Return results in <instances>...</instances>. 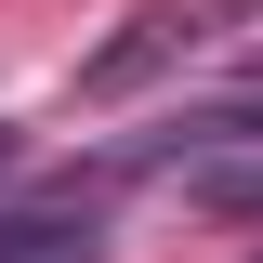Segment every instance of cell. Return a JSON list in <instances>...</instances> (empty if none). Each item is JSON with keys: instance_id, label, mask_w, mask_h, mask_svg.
<instances>
[{"instance_id": "obj_4", "label": "cell", "mask_w": 263, "mask_h": 263, "mask_svg": "<svg viewBox=\"0 0 263 263\" xmlns=\"http://www.w3.org/2000/svg\"><path fill=\"white\" fill-rule=\"evenodd\" d=\"M13 171H27V132H0V184H13Z\"/></svg>"}, {"instance_id": "obj_1", "label": "cell", "mask_w": 263, "mask_h": 263, "mask_svg": "<svg viewBox=\"0 0 263 263\" xmlns=\"http://www.w3.org/2000/svg\"><path fill=\"white\" fill-rule=\"evenodd\" d=\"M211 40V13H184V0H158V13H132L105 53H79V105H132L145 79H171V66Z\"/></svg>"}, {"instance_id": "obj_3", "label": "cell", "mask_w": 263, "mask_h": 263, "mask_svg": "<svg viewBox=\"0 0 263 263\" xmlns=\"http://www.w3.org/2000/svg\"><path fill=\"white\" fill-rule=\"evenodd\" d=\"M184 197L197 211H263V145H184Z\"/></svg>"}, {"instance_id": "obj_2", "label": "cell", "mask_w": 263, "mask_h": 263, "mask_svg": "<svg viewBox=\"0 0 263 263\" xmlns=\"http://www.w3.org/2000/svg\"><path fill=\"white\" fill-rule=\"evenodd\" d=\"M0 263H92V211L53 197V211H0Z\"/></svg>"}]
</instances>
